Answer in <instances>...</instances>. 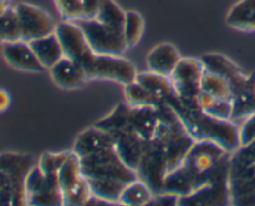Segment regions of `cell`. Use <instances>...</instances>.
Wrapping results in <instances>:
<instances>
[{"mask_svg":"<svg viewBox=\"0 0 255 206\" xmlns=\"http://www.w3.org/2000/svg\"><path fill=\"white\" fill-rule=\"evenodd\" d=\"M80 166L91 194L119 204L122 190L138 179L136 170L128 168L114 148H107L80 158Z\"/></svg>","mask_w":255,"mask_h":206,"instance_id":"cell-1","label":"cell"},{"mask_svg":"<svg viewBox=\"0 0 255 206\" xmlns=\"http://www.w3.org/2000/svg\"><path fill=\"white\" fill-rule=\"evenodd\" d=\"M167 103L176 111L186 131L196 141H213L228 153L239 150V128L233 121L209 116L199 107L198 101H183L176 96Z\"/></svg>","mask_w":255,"mask_h":206,"instance_id":"cell-2","label":"cell"},{"mask_svg":"<svg viewBox=\"0 0 255 206\" xmlns=\"http://www.w3.org/2000/svg\"><path fill=\"white\" fill-rule=\"evenodd\" d=\"M71 60L81 65L89 79H110L126 86L136 78L137 69L131 61L121 56L95 54L87 42L75 51Z\"/></svg>","mask_w":255,"mask_h":206,"instance_id":"cell-3","label":"cell"},{"mask_svg":"<svg viewBox=\"0 0 255 206\" xmlns=\"http://www.w3.org/2000/svg\"><path fill=\"white\" fill-rule=\"evenodd\" d=\"M34 159L29 154H0V205H27L25 181Z\"/></svg>","mask_w":255,"mask_h":206,"instance_id":"cell-4","label":"cell"},{"mask_svg":"<svg viewBox=\"0 0 255 206\" xmlns=\"http://www.w3.org/2000/svg\"><path fill=\"white\" fill-rule=\"evenodd\" d=\"M153 139L158 140L161 144L168 173L183 163L187 154L196 144V140L189 136L181 121L176 124L159 122Z\"/></svg>","mask_w":255,"mask_h":206,"instance_id":"cell-5","label":"cell"},{"mask_svg":"<svg viewBox=\"0 0 255 206\" xmlns=\"http://www.w3.org/2000/svg\"><path fill=\"white\" fill-rule=\"evenodd\" d=\"M80 26L90 49L97 55L121 56L128 47L125 41L124 32L116 31L96 19L81 17L75 20Z\"/></svg>","mask_w":255,"mask_h":206,"instance_id":"cell-6","label":"cell"},{"mask_svg":"<svg viewBox=\"0 0 255 206\" xmlns=\"http://www.w3.org/2000/svg\"><path fill=\"white\" fill-rule=\"evenodd\" d=\"M60 189L65 206H81L92 195L86 179L80 166V158L71 150V154L57 171Z\"/></svg>","mask_w":255,"mask_h":206,"instance_id":"cell-7","label":"cell"},{"mask_svg":"<svg viewBox=\"0 0 255 206\" xmlns=\"http://www.w3.org/2000/svg\"><path fill=\"white\" fill-rule=\"evenodd\" d=\"M27 205L57 206L64 205L57 174H45L39 165L30 169L25 181Z\"/></svg>","mask_w":255,"mask_h":206,"instance_id":"cell-8","label":"cell"},{"mask_svg":"<svg viewBox=\"0 0 255 206\" xmlns=\"http://www.w3.org/2000/svg\"><path fill=\"white\" fill-rule=\"evenodd\" d=\"M204 69L228 82L233 98L249 89H255V74L246 76L233 61L221 54H207L201 57Z\"/></svg>","mask_w":255,"mask_h":206,"instance_id":"cell-9","label":"cell"},{"mask_svg":"<svg viewBox=\"0 0 255 206\" xmlns=\"http://www.w3.org/2000/svg\"><path fill=\"white\" fill-rule=\"evenodd\" d=\"M167 165L164 159L163 150L156 139L146 140L143 155H142L141 163L137 168V174L141 180H143L152 193L161 194L163 188V181L167 175Z\"/></svg>","mask_w":255,"mask_h":206,"instance_id":"cell-10","label":"cell"},{"mask_svg":"<svg viewBox=\"0 0 255 206\" xmlns=\"http://www.w3.org/2000/svg\"><path fill=\"white\" fill-rule=\"evenodd\" d=\"M203 73L204 66L201 59L186 57L179 60L169 77L179 98L183 101H197L201 92Z\"/></svg>","mask_w":255,"mask_h":206,"instance_id":"cell-11","label":"cell"},{"mask_svg":"<svg viewBox=\"0 0 255 206\" xmlns=\"http://www.w3.org/2000/svg\"><path fill=\"white\" fill-rule=\"evenodd\" d=\"M17 19H19L21 40L29 42L31 40L40 39L54 34L56 30L54 19L44 9L35 5L20 2L15 6Z\"/></svg>","mask_w":255,"mask_h":206,"instance_id":"cell-12","label":"cell"},{"mask_svg":"<svg viewBox=\"0 0 255 206\" xmlns=\"http://www.w3.org/2000/svg\"><path fill=\"white\" fill-rule=\"evenodd\" d=\"M114 139V149L117 155L128 168L137 171L142 155H143L146 140L142 139L136 132L132 129H124V131L110 133Z\"/></svg>","mask_w":255,"mask_h":206,"instance_id":"cell-13","label":"cell"},{"mask_svg":"<svg viewBox=\"0 0 255 206\" xmlns=\"http://www.w3.org/2000/svg\"><path fill=\"white\" fill-rule=\"evenodd\" d=\"M2 56L10 66L19 71L39 73L46 69L32 51L29 42L24 40L2 45Z\"/></svg>","mask_w":255,"mask_h":206,"instance_id":"cell-14","label":"cell"},{"mask_svg":"<svg viewBox=\"0 0 255 206\" xmlns=\"http://www.w3.org/2000/svg\"><path fill=\"white\" fill-rule=\"evenodd\" d=\"M49 72L54 83L62 89H77L89 79L81 65L66 56L52 65Z\"/></svg>","mask_w":255,"mask_h":206,"instance_id":"cell-15","label":"cell"},{"mask_svg":"<svg viewBox=\"0 0 255 206\" xmlns=\"http://www.w3.org/2000/svg\"><path fill=\"white\" fill-rule=\"evenodd\" d=\"M107 148H114L112 136L107 132L92 126L79 134V137L75 140L74 146H72V151L79 158H82V156Z\"/></svg>","mask_w":255,"mask_h":206,"instance_id":"cell-16","label":"cell"},{"mask_svg":"<svg viewBox=\"0 0 255 206\" xmlns=\"http://www.w3.org/2000/svg\"><path fill=\"white\" fill-rule=\"evenodd\" d=\"M158 123L159 119L156 107L131 106V108H129V129L136 132L144 140H151L154 138Z\"/></svg>","mask_w":255,"mask_h":206,"instance_id":"cell-17","label":"cell"},{"mask_svg":"<svg viewBox=\"0 0 255 206\" xmlns=\"http://www.w3.org/2000/svg\"><path fill=\"white\" fill-rule=\"evenodd\" d=\"M178 50L172 44H161L153 47L147 56L148 69L162 76L171 77L172 72L176 69L177 64L181 60Z\"/></svg>","mask_w":255,"mask_h":206,"instance_id":"cell-18","label":"cell"},{"mask_svg":"<svg viewBox=\"0 0 255 206\" xmlns=\"http://www.w3.org/2000/svg\"><path fill=\"white\" fill-rule=\"evenodd\" d=\"M29 45L31 46L32 51L35 52L42 66L47 69L52 65L56 64L61 57L65 56L61 42L55 32L47 35V36L40 37V39L31 40L29 41Z\"/></svg>","mask_w":255,"mask_h":206,"instance_id":"cell-19","label":"cell"},{"mask_svg":"<svg viewBox=\"0 0 255 206\" xmlns=\"http://www.w3.org/2000/svg\"><path fill=\"white\" fill-rule=\"evenodd\" d=\"M134 81L138 82L141 86H143L147 91L151 92L161 102H167L171 98H173V97L178 96L171 78L156 73V72L147 71L141 72V73L137 72Z\"/></svg>","mask_w":255,"mask_h":206,"instance_id":"cell-20","label":"cell"},{"mask_svg":"<svg viewBox=\"0 0 255 206\" xmlns=\"http://www.w3.org/2000/svg\"><path fill=\"white\" fill-rule=\"evenodd\" d=\"M228 26L241 31H255V0H241L226 17Z\"/></svg>","mask_w":255,"mask_h":206,"instance_id":"cell-21","label":"cell"},{"mask_svg":"<svg viewBox=\"0 0 255 206\" xmlns=\"http://www.w3.org/2000/svg\"><path fill=\"white\" fill-rule=\"evenodd\" d=\"M152 196H153V193L149 189V186L138 178L137 180L129 183L122 190L119 198V204L126 206L148 205Z\"/></svg>","mask_w":255,"mask_h":206,"instance_id":"cell-22","label":"cell"},{"mask_svg":"<svg viewBox=\"0 0 255 206\" xmlns=\"http://www.w3.org/2000/svg\"><path fill=\"white\" fill-rule=\"evenodd\" d=\"M129 108H131L129 104H119V106L115 107L111 113L107 114L104 118L99 119L94 126L107 132V133H115V132L124 131V129H129Z\"/></svg>","mask_w":255,"mask_h":206,"instance_id":"cell-23","label":"cell"},{"mask_svg":"<svg viewBox=\"0 0 255 206\" xmlns=\"http://www.w3.org/2000/svg\"><path fill=\"white\" fill-rule=\"evenodd\" d=\"M125 16L126 11H124L114 0H102L101 6L95 19L116 31L124 32Z\"/></svg>","mask_w":255,"mask_h":206,"instance_id":"cell-24","label":"cell"},{"mask_svg":"<svg viewBox=\"0 0 255 206\" xmlns=\"http://www.w3.org/2000/svg\"><path fill=\"white\" fill-rule=\"evenodd\" d=\"M197 101H198L199 107L209 116L218 119L232 118V101L218 99L204 91L199 92Z\"/></svg>","mask_w":255,"mask_h":206,"instance_id":"cell-25","label":"cell"},{"mask_svg":"<svg viewBox=\"0 0 255 206\" xmlns=\"http://www.w3.org/2000/svg\"><path fill=\"white\" fill-rule=\"evenodd\" d=\"M21 40L19 19H17L15 7H7L0 14V44L15 42Z\"/></svg>","mask_w":255,"mask_h":206,"instance_id":"cell-26","label":"cell"},{"mask_svg":"<svg viewBox=\"0 0 255 206\" xmlns=\"http://www.w3.org/2000/svg\"><path fill=\"white\" fill-rule=\"evenodd\" d=\"M125 98H126L127 103L132 107H158L162 103L151 92L147 91L143 86H141L136 81L125 86Z\"/></svg>","mask_w":255,"mask_h":206,"instance_id":"cell-27","label":"cell"},{"mask_svg":"<svg viewBox=\"0 0 255 206\" xmlns=\"http://www.w3.org/2000/svg\"><path fill=\"white\" fill-rule=\"evenodd\" d=\"M201 91L207 92V93L212 94V96L218 99L233 101V94H232L228 82L222 78V77L212 73V72L206 71V69H204L203 78H202Z\"/></svg>","mask_w":255,"mask_h":206,"instance_id":"cell-28","label":"cell"},{"mask_svg":"<svg viewBox=\"0 0 255 206\" xmlns=\"http://www.w3.org/2000/svg\"><path fill=\"white\" fill-rule=\"evenodd\" d=\"M144 31V20L137 11H126L124 25V37L127 47L136 46Z\"/></svg>","mask_w":255,"mask_h":206,"instance_id":"cell-29","label":"cell"},{"mask_svg":"<svg viewBox=\"0 0 255 206\" xmlns=\"http://www.w3.org/2000/svg\"><path fill=\"white\" fill-rule=\"evenodd\" d=\"M253 113H255V89H249L234 97L232 101L231 121L246 119Z\"/></svg>","mask_w":255,"mask_h":206,"instance_id":"cell-30","label":"cell"},{"mask_svg":"<svg viewBox=\"0 0 255 206\" xmlns=\"http://www.w3.org/2000/svg\"><path fill=\"white\" fill-rule=\"evenodd\" d=\"M71 151H62V153H44L40 156L37 165L40 166L45 174H57L59 169L66 160Z\"/></svg>","mask_w":255,"mask_h":206,"instance_id":"cell-31","label":"cell"},{"mask_svg":"<svg viewBox=\"0 0 255 206\" xmlns=\"http://www.w3.org/2000/svg\"><path fill=\"white\" fill-rule=\"evenodd\" d=\"M55 4L65 21H75L82 17V0H55Z\"/></svg>","mask_w":255,"mask_h":206,"instance_id":"cell-32","label":"cell"},{"mask_svg":"<svg viewBox=\"0 0 255 206\" xmlns=\"http://www.w3.org/2000/svg\"><path fill=\"white\" fill-rule=\"evenodd\" d=\"M239 137H241V146H247L255 141V113L247 117L244 123L239 128Z\"/></svg>","mask_w":255,"mask_h":206,"instance_id":"cell-33","label":"cell"},{"mask_svg":"<svg viewBox=\"0 0 255 206\" xmlns=\"http://www.w3.org/2000/svg\"><path fill=\"white\" fill-rule=\"evenodd\" d=\"M102 0H82V17L95 19L101 6Z\"/></svg>","mask_w":255,"mask_h":206,"instance_id":"cell-34","label":"cell"},{"mask_svg":"<svg viewBox=\"0 0 255 206\" xmlns=\"http://www.w3.org/2000/svg\"><path fill=\"white\" fill-rule=\"evenodd\" d=\"M11 104V97L9 92L5 91L4 88H0V113L6 111Z\"/></svg>","mask_w":255,"mask_h":206,"instance_id":"cell-35","label":"cell"},{"mask_svg":"<svg viewBox=\"0 0 255 206\" xmlns=\"http://www.w3.org/2000/svg\"><path fill=\"white\" fill-rule=\"evenodd\" d=\"M7 7L9 6H7V4H6V0H0V14H2V12H4Z\"/></svg>","mask_w":255,"mask_h":206,"instance_id":"cell-36","label":"cell"},{"mask_svg":"<svg viewBox=\"0 0 255 206\" xmlns=\"http://www.w3.org/2000/svg\"><path fill=\"white\" fill-rule=\"evenodd\" d=\"M6 1H7V0H6Z\"/></svg>","mask_w":255,"mask_h":206,"instance_id":"cell-37","label":"cell"}]
</instances>
